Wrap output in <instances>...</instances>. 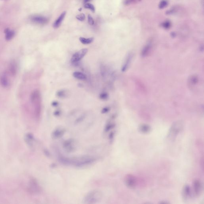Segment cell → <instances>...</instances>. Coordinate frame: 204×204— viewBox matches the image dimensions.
<instances>
[{
  "mask_svg": "<svg viewBox=\"0 0 204 204\" xmlns=\"http://www.w3.org/2000/svg\"><path fill=\"white\" fill-rule=\"evenodd\" d=\"M30 100L34 105V115L36 118H38L41 111V97L40 91L37 90L33 91L30 96Z\"/></svg>",
  "mask_w": 204,
  "mask_h": 204,
  "instance_id": "1",
  "label": "cell"
},
{
  "mask_svg": "<svg viewBox=\"0 0 204 204\" xmlns=\"http://www.w3.org/2000/svg\"><path fill=\"white\" fill-rule=\"evenodd\" d=\"M103 197L101 192L98 190H93L87 193L83 199V203L93 204L101 201Z\"/></svg>",
  "mask_w": 204,
  "mask_h": 204,
  "instance_id": "2",
  "label": "cell"
},
{
  "mask_svg": "<svg viewBox=\"0 0 204 204\" xmlns=\"http://www.w3.org/2000/svg\"><path fill=\"white\" fill-rule=\"evenodd\" d=\"M26 190L30 193H36L39 192L40 188L39 185L36 180L34 179L30 178L27 183L26 187Z\"/></svg>",
  "mask_w": 204,
  "mask_h": 204,
  "instance_id": "3",
  "label": "cell"
},
{
  "mask_svg": "<svg viewBox=\"0 0 204 204\" xmlns=\"http://www.w3.org/2000/svg\"><path fill=\"white\" fill-rule=\"evenodd\" d=\"M88 51L87 49L83 48L75 53L71 58V62L73 64H76L80 62L85 56Z\"/></svg>",
  "mask_w": 204,
  "mask_h": 204,
  "instance_id": "4",
  "label": "cell"
},
{
  "mask_svg": "<svg viewBox=\"0 0 204 204\" xmlns=\"http://www.w3.org/2000/svg\"><path fill=\"white\" fill-rule=\"evenodd\" d=\"M182 127V125L180 122H176L173 124L169 130V137L173 138L176 136L181 131Z\"/></svg>",
  "mask_w": 204,
  "mask_h": 204,
  "instance_id": "5",
  "label": "cell"
},
{
  "mask_svg": "<svg viewBox=\"0 0 204 204\" xmlns=\"http://www.w3.org/2000/svg\"><path fill=\"white\" fill-rule=\"evenodd\" d=\"M124 182L126 185L130 188H134L136 185V179L132 174H128L125 176Z\"/></svg>",
  "mask_w": 204,
  "mask_h": 204,
  "instance_id": "6",
  "label": "cell"
},
{
  "mask_svg": "<svg viewBox=\"0 0 204 204\" xmlns=\"http://www.w3.org/2000/svg\"><path fill=\"white\" fill-rule=\"evenodd\" d=\"M193 187L195 195L197 197L200 196L203 190V186L201 182L199 180H195L193 182Z\"/></svg>",
  "mask_w": 204,
  "mask_h": 204,
  "instance_id": "7",
  "label": "cell"
},
{
  "mask_svg": "<svg viewBox=\"0 0 204 204\" xmlns=\"http://www.w3.org/2000/svg\"><path fill=\"white\" fill-rule=\"evenodd\" d=\"M30 20L33 23L40 24H44L48 22L47 18L41 16H34L31 17Z\"/></svg>",
  "mask_w": 204,
  "mask_h": 204,
  "instance_id": "8",
  "label": "cell"
},
{
  "mask_svg": "<svg viewBox=\"0 0 204 204\" xmlns=\"http://www.w3.org/2000/svg\"><path fill=\"white\" fill-rule=\"evenodd\" d=\"M0 84L4 88L7 87L9 85L8 78L5 73H2L0 75Z\"/></svg>",
  "mask_w": 204,
  "mask_h": 204,
  "instance_id": "9",
  "label": "cell"
},
{
  "mask_svg": "<svg viewBox=\"0 0 204 204\" xmlns=\"http://www.w3.org/2000/svg\"><path fill=\"white\" fill-rule=\"evenodd\" d=\"M8 71L12 76H15L17 71V66L15 61H12L10 62L8 67Z\"/></svg>",
  "mask_w": 204,
  "mask_h": 204,
  "instance_id": "10",
  "label": "cell"
},
{
  "mask_svg": "<svg viewBox=\"0 0 204 204\" xmlns=\"http://www.w3.org/2000/svg\"><path fill=\"white\" fill-rule=\"evenodd\" d=\"M66 12H64L61 14V15L59 16L58 19L55 21V22L53 24V28H58L60 26L66 16Z\"/></svg>",
  "mask_w": 204,
  "mask_h": 204,
  "instance_id": "11",
  "label": "cell"
},
{
  "mask_svg": "<svg viewBox=\"0 0 204 204\" xmlns=\"http://www.w3.org/2000/svg\"><path fill=\"white\" fill-rule=\"evenodd\" d=\"M189 186L188 185H185L182 189V195L183 198L187 200L191 194V190Z\"/></svg>",
  "mask_w": 204,
  "mask_h": 204,
  "instance_id": "12",
  "label": "cell"
},
{
  "mask_svg": "<svg viewBox=\"0 0 204 204\" xmlns=\"http://www.w3.org/2000/svg\"><path fill=\"white\" fill-rule=\"evenodd\" d=\"M73 75L75 78L80 80H85L87 79L86 75L80 71H75L73 73Z\"/></svg>",
  "mask_w": 204,
  "mask_h": 204,
  "instance_id": "13",
  "label": "cell"
},
{
  "mask_svg": "<svg viewBox=\"0 0 204 204\" xmlns=\"http://www.w3.org/2000/svg\"><path fill=\"white\" fill-rule=\"evenodd\" d=\"M4 32L5 34V39L7 41L11 40L15 35V32L8 28L6 29Z\"/></svg>",
  "mask_w": 204,
  "mask_h": 204,
  "instance_id": "14",
  "label": "cell"
},
{
  "mask_svg": "<svg viewBox=\"0 0 204 204\" xmlns=\"http://www.w3.org/2000/svg\"><path fill=\"white\" fill-rule=\"evenodd\" d=\"M79 40L81 43L86 45L91 43L93 41L94 38H86L83 37H80Z\"/></svg>",
  "mask_w": 204,
  "mask_h": 204,
  "instance_id": "15",
  "label": "cell"
},
{
  "mask_svg": "<svg viewBox=\"0 0 204 204\" xmlns=\"http://www.w3.org/2000/svg\"><path fill=\"white\" fill-rule=\"evenodd\" d=\"M67 94H68V93H67V91L64 89L60 90L57 91V92H56L57 96L60 98L66 97V96H67Z\"/></svg>",
  "mask_w": 204,
  "mask_h": 204,
  "instance_id": "16",
  "label": "cell"
},
{
  "mask_svg": "<svg viewBox=\"0 0 204 204\" xmlns=\"http://www.w3.org/2000/svg\"><path fill=\"white\" fill-rule=\"evenodd\" d=\"M139 129L140 132L144 133H148L150 130V127L148 125H145V124L141 125L139 127Z\"/></svg>",
  "mask_w": 204,
  "mask_h": 204,
  "instance_id": "17",
  "label": "cell"
},
{
  "mask_svg": "<svg viewBox=\"0 0 204 204\" xmlns=\"http://www.w3.org/2000/svg\"><path fill=\"white\" fill-rule=\"evenodd\" d=\"M99 97L102 100H106L109 98V94L106 92H103L100 94Z\"/></svg>",
  "mask_w": 204,
  "mask_h": 204,
  "instance_id": "18",
  "label": "cell"
},
{
  "mask_svg": "<svg viewBox=\"0 0 204 204\" xmlns=\"http://www.w3.org/2000/svg\"><path fill=\"white\" fill-rule=\"evenodd\" d=\"M168 1L167 0H162L159 4V8L162 9L166 7L168 5Z\"/></svg>",
  "mask_w": 204,
  "mask_h": 204,
  "instance_id": "19",
  "label": "cell"
},
{
  "mask_svg": "<svg viewBox=\"0 0 204 204\" xmlns=\"http://www.w3.org/2000/svg\"><path fill=\"white\" fill-rule=\"evenodd\" d=\"M84 8L87 9H89L92 12H94L95 11V8L94 6L92 4L90 3H85L84 5Z\"/></svg>",
  "mask_w": 204,
  "mask_h": 204,
  "instance_id": "20",
  "label": "cell"
},
{
  "mask_svg": "<svg viewBox=\"0 0 204 204\" xmlns=\"http://www.w3.org/2000/svg\"><path fill=\"white\" fill-rule=\"evenodd\" d=\"M76 18L79 21H83L85 19V15L84 14H81L77 15Z\"/></svg>",
  "mask_w": 204,
  "mask_h": 204,
  "instance_id": "21",
  "label": "cell"
},
{
  "mask_svg": "<svg viewBox=\"0 0 204 204\" xmlns=\"http://www.w3.org/2000/svg\"><path fill=\"white\" fill-rule=\"evenodd\" d=\"M88 22L89 25H90L91 26L93 25L94 24V21L92 19V18L90 15H89L88 16Z\"/></svg>",
  "mask_w": 204,
  "mask_h": 204,
  "instance_id": "22",
  "label": "cell"
},
{
  "mask_svg": "<svg viewBox=\"0 0 204 204\" xmlns=\"http://www.w3.org/2000/svg\"><path fill=\"white\" fill-rule=\"evenodd\" d=\"M162 26L165 28H168L171 26L170 23L169 22V21H166V22L163 23V24H162Z\"/></svg>",
  "mask_w": 204,
  "mask_h": 204,
  "instance_id": "23",
  "label": "cell"
},
{
  "mask_svg": "<svg viewBox=\"0 0 204 204\" xmlns=\"http://www.w3.org/2000/svg\"><path fill=\"white\" fill-rule=\"evenodd\" d=\"M109 111V108L108 107H106L103 108L102 110V113H107Z\"/></svg>",
  "mask_w": 204,
  "mask_h": 204,
  "instance_id": "24",
  "label": "cell"
},
{
  "mask_svg": "<svg viewBox=\"0 0 204 204\" xmlns=\"http://www.w3.org/2000/svg\"><path fill=\"white\" fill-rule=\"evenodd\" d=\"M59 105V103L56 101H53L51 103V105L53 107H56Z\"/></svg>",
  "mask_w": 204,
  "mask_h": 204,
  "instance_id": "25",
  "label": "cell"
},
{
  "mask_svg": "<svg viewBox=\"0 0 204 204\" xmlns=\"http://www.w3.org/2000/svg\"><path fill=\"white\" fill-rule=\"evenodd\" d=\"M60 111H55V112L54 113V114L56 116H57V115H60Z\"/></svg>",
  "mask_w": 204,
  "mask_h": 204,
  "instance_id": "26",
  "label": "cell"
},
{
  "mask_svg": "<svg viewBox=\"0 0 204 204\" xmlns=\"http://www.w3.org/2000/svg\"><path fill=\"white\" fill-rule=\"evenodd\" d=\"M133 0H126L125 2V3L126 4H128L131 3L132 2Z\"/></svg>",
  "mask_w": 204,
  "mask_h": 204,
  "instance_id": "27",
  "label": "cell"
},
{
  "mask_svg": "<svg viewBox=\"0 0 204 204\" xmlns=\"http://www.w3.org/2000/svg\"><path fill=\"white\" fill-rule=\"evenodd\" d=\"M90 0H84V2L85 3H87V2L90 1Z\"/></svg>",
  "mask_w": 204,
  "mask_h": 204,
  "instance_id": "28",
  "label": "cell"
},
{
  "mask_svg": "<svg viewBox=\"0 0 204 204\" xmlns=\"http://www.w3.org/2000/svg\"></svg>",
  "mask_w": 204,
  "mask_h": 204,
  "instance_id": "29",
  "label": "cell"
}]
</instances>
